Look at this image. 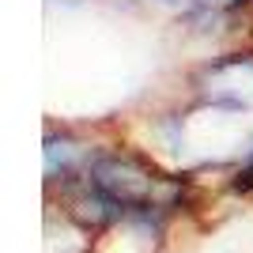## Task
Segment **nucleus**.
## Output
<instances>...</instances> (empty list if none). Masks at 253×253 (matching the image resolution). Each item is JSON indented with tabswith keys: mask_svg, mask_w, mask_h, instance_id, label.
<instances>
[{
	"mask_svg": "<svg viewBox=\"0 0 253 253\" xmlns=\"http://www.w3.org/2000/svg\"><path fill=\"white\" fill-rule=\"evenodd\" d=\"M91 185L95 193H102L117 211L125 208H155L159 189H167V181L155 170L140 167L136 159H98L91 170Z\"/></svg>",
	"mask_w": 253,
	"mask_h": 253,
	"instance_id": "1",
	"label": "nucleus"
}]
</instances>
